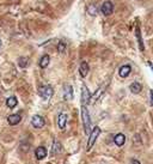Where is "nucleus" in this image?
<instances>
[{
    "label": "nucleus",
    "mask_w": 153,
    "mask_h": 164,
    "mask_svg": "<svg viewBox=\"0 0 153 164\" xmlns=\"http://www.w3.org/2000/svg\"><path fill=\"white\" fill-rule=\"evenodd\" d=\"M81 119H83V125H84V131L86 134L91 133V119L88 115V108L85 106L81 107Z\"/></svg>",
    "instance_id": "f257e3e1"
},
{
    "label": "nucleus",
    "mask_w": 153,
    "mask_h": 164,
    "mask_svg": "<svg viewBox=\"0 0 153 164\" xmlns=\"http://www.w3.org/2000/svg\"><path fill=\"white\" fill-rule=\"evenodd\" d=\"M99 134H100V128L99 127H95L92 131H91V133H90V137H88V151H90L91 149H92V146H93V144L96 142V140H97V138L99 137Z\"/></svg>",
    "instance_id": "f03ea898"
},
{
    "label": "nucleus",
    "mask_w": 153,
    "mask_h": 164,
    "mask_svg": "<svg viewBox=\"0 0 153 164\" xmlns=\"http://www.w3.org/2000/svg\"><path fill=\"white\" fill-rule=\"evenodd\" d=\"M53 94H54V91H53L52 86H49V85H42L41 88L38 89V95L43 99L52 98Z\"/></svg>",
    "instance_id": "7ed1b4c3"
},
{
    "label": "nucleus",
    "mask_w": 153,
    "mask_h": 164,
    "mask_svg": "<svg viewBox=\"0 0 153 164\" xmlns=\"http://www.w3.org/2000/svg\"><path fill=\"white\" fill-rule=\"evenodd\" d=\"M90 102H91L90 91H88V89L85 85H83V88H81V104L85 106V104H88Z\"/></svg>",
    "instance_id": "20e7f679"
},
{
    "label": "nucleus",
    "mask_w": 153,
    "mask_h": 164,
    "mask_svg": "<svg viewBox=\"0 0 153 164\" xmlns=\"http://www.w3.org/2000/svg\"><path fill=\"white\" fill-rule=\"evenodd\" d=\"M100 11L103 12L104 16H110V14L112 13V11H114V5H112V2H111V1H105V2H103L102 7H100Z\"/></svg>",
    "instance_id": "39448f33"
},
{
    "label": "nucleus",
    "mask_w": 153,
    "mask_h": 164,
    "mask_svg": "<svg viewBox=\"0 0 153 164\" xmlns=\"http://www.w3.org/2000/svg\"><path fill=\"white\" fill-rule=\"evenodd\" d=\"M44 119L40 115H35L33 119H31V125H33L35 128H42L44 126Z\"/></svg>",
    "instance_id": "423d86ee"
},
{
    "label": "nucleus",
    "mask_w": 153,
    "mask_h": 164,
    "mask_svg": "<svg viewBox=\"0 0 153 164\" xmlns=\"http://www.w3.org/2000/svg\"><path fill=\"white\" fill-rule=\"evenodd\" d=\"M67 119H68V115L66 113H61L57 116V126H59L60 130H65L66 123H67Z\"/></svg>",
    "instance_id": "0eeeda50"
},
{
    "label": "nucleus",
    "mask_w": 153,
    "mask_h": 164,
    "mask_svg": "<svg viewBox=\"0 0 153 164\" xmlns=\"http://www.w3.org/2000/svg\"><path fill=\"white\" fill-rule=\"evenodd\" d=\"M22 120V118H21V115L19 114H12L10 115L9 118H7V122L11 125V126H16L17 123H19Z\"/></svg>",
    "instance_id": "6e6552de"
},
{
    "label": "nucleus",
    "mask_w": 153,
    "mask_h": 164,
    "mask_svg": "<svg viewBox=\"0 0 153 164\" xmlns=\"http://www.w3.org/2000/svg\"><path fill=\"white\" fill-rule=\"evenodd\" d=\"M131 71V66H129V65H123L120 68V70H119V74H120L121 78H126V77L129 76Z\"/></svg>",
    "instance_id": "1a4fd4ad"
},
{
    "label": "nucleus",
    "mask_w": 153,
    "mask_h": 164,
    "mask_svg": "<svg viewBox=\"0 0 153 164\" xmlns=\"http://www.w3.org/2000/svg\"><path fill=\"white\" fill-rule=\"evenodd\" d=\"M35 156H36V158L40 159V161L45 158V156H47V150H45V147H42V146L37 147V149L35 150Z\"/></svg>",
    "instance_id": "9d476101"
},
{
    "label": "nucleus",
    "mask_w": 153,
    "mask_h": 164,
    "mask_svg": "<svg viewBox=\"0 0 153 164\" xmlns=\"http://www.w3.org/2000/svg\"><path fill=\"white\" fill-rule=\"evenodd\" d=\"M88 70H90V66L86 61H83L81 64H80V67H79V72H80V76L83 77H86L88 74Z\"/></svg>",
    "instance_id": "9b49d317"
},
{
    "label": "nucleus",
    "mask_w": 153,
    "mask_h": 164,
    "mask_svg": "<svg viewBox=\"0 0 153 164\" xmlns=\"http://www.w3.org/2000/svg\"><path fill=\"white\" fill-rule=\"evenodd\" d=\"M64 98L65 99H72L73 98V89L71 85H66L64 90Z\"/></svg>",
    "instance_id": "f8f14e48"
},
{
    "label": "nucleus",
    "mask_w": 153,
    "mask_h": 164,
    "mask_svg": "<svg viewBox=\"0 0 153 164\" xmlns=\"http://www.w3.org/2000/svg\"><path fill=\"white\" fill-rule=\"evenodd\" d=\"M114 142H115V144H116L117 146H122V145L126 142V137H124L122 133H119V134H116V135H115Z\"/></svg>",
    "instance_id": "ddd939ff"
},
{
    "label": "nucleus",
    "mask_w": 153,
    "mask_h": 164,
    "mask_svg": "<svg viewBox=\"0 0 153 164\" xmlns=\"http://www.w3.org/2000/svg\"><path fill=\"white\" fill-rule=\"evenodd\" d=\"M131 91L133 92V94H140L141 92V90H142V85L140 84V83H138V82H135V83H133L131 85Z\"/></svg>",
    "instance_id": "4468645a"
},
{
    "label": "nucleus",
    "mask_w": 153,
    "mask_h": 164,
    "mask_svg": "<svg viewBox=\"0 0 153 164\" xmlns=\"http://www.w3.org/2000/svg\"><path fill=\"white\" fill-rule=\"evenodd\" d=\"M136 38H138V43H139V48H140V50L143 52V49H145V47H143V43H142V37H141V31H140V26L138 25L136 26Z\"/></svg>",
    "instance_id": "2eb2a0df"
},
{
    "label": "nucleus",
    "mask_w": 153,
    "mask_h": 164,
    "mask_svg": "<svg viewBox=\"0 0 153 164\" xmlns=\"http://www.w3.org/2000/svg\"><path fill=\"white\" fill-rule=\"evenodd\" d=\"M61 150H62V147H61V142H56L55 140L53 142V146H52V154H57V153L61 152Z\"/></svg>",
    "instance_id": "dca6fc26"
},
{
    "label": "nucleus",
    "mask_w": 153,
    "mask_h": 164,
    "mask_svg": "<svg viewBox=\"0 0 153 164\" xmlns=\"http://www.w3.org/2000/svg\"><path fill=\"white\" fill-rule=\"evenodd\" d=\"M49 61H50V58H49V55H43L42 58H41V60H40V67L41 68H45L47 66L49 65Z\"/></svg>",
    "instance_id": "f3484780"
},
{
    "label": "nucleus",
    "mask_w": 153,
    "mask_h": 164,
    "mask_svg": "<svg viewBox=\"0 0 153 164\" xmlns=\"http://www.w3.org/2000/svg\"><path fill=\"white\" fill-rule=\"evenodd\" d=\"M18 104V101H17V98L16 97H9V98L6 99V106L10 108V109H12V108H14Z\"/></svg>",
    "instance_id": "a211bd4d"
},
{
    "label": "nucleus",
    "mask_w": 153,
    "mask_h": 164,
    "mask_svg": "<svg viewBox=\"0 0 153 164\" xmlns=\"http://www.w3.org/2000/svg\"><path fill=\"white\" fill-rule=\"evenodd\" d=\"M103 91H104V86L99 88L98 90H97V92H95V95H93V96L91 97V102H92V103H95V102H96V101L99 98V96H100V95L103 94Z\"/></svg>",
    "instance_id": "6ab92c4d"
},
{
    "label": "nucleus",
    "mask_w": 153,
    "mask_h": 164,
    "mask_svg": "<svg viewBox=\"0 0 153 164\" xmlns=\"http://www.w3.org/2000/svg\"><path fill=\"white\" fill-rule=\"evenodd\" d=\"M18 65H19V67H22V68H25L26 65H28V59L24 58V56L19 58V60H18Z\"/></svg>",
    "instance_id": "aec40b11"
},
{
    "label": "nucleus",
    "mask_w": 153,
    "mask_h": 164,
    "mask_svg": "<svg viewBox=\"0 0 153 164\" xmlns=\"http://www.w3.org/2000/svg\"><path fill=\"white\" fill-rule=\"evenodd\" d=\"M57 50H59V53H64L66 50V44L64 41H60L57 43Z\"/></svg>",
    "instance_id": "412c9836"
},
{
    "label": "nucleus",
    "mask_w": 153,
    "mask_h": 164,
    "mask_svg": "<svg viewBox=\"0 0 153 164\" xmlns=\"http://www.w3.org/2000/svg\"><path fill=\"white\" fill-rule=\"evenodd\" d=\"M88 11L91 16H95V14L97 13V7H96L95 5H90V6L88 7Z\"/></svg>",
    "instance_id": "4be33fe9"
},
{
    "label": "nucleus",
    "mask_w": 153,
    "mask_h": 164,
    "mask_svg": "<svg viewBox=\"0 0 153 164\" xmlns=\"http://www.w3.org/2000/svg\"><path fill=\"white\" fill-rule=\"evenodd\" d=\"M150 95H151V106H153V90L150 91Z\"/></svg>",
    "instance_id": "5701e85b"
},
{
    "label": "nucleus",
    "mask_w": 153,
    "mask_h": 164,
    "mask_svg": "<svg viewBox=\"0 0 153 164\" xmlns=\"http://www.w3.org/2000/svg\"><path fill=\"white\" fill-rule=\"evenodd\" d=\"M131 164H141V163H140L139 161H136V159H133V161H131Z\"/></svg>",
    "instance_id": "b1692460"
},
{
    "label": "nucleus",
    "mask_w": 153,
    "mask_h": 164,
    "mask_svg": "<svg viewBox=\"0 0 153 164\" xmlns=\"http://www.w3.org/2000/svg\"><path fill=\"white\" fill-rule=\"evenodd\" d=\"M0 47H1V41H0Z\"/></svg>",
    "instance_id": "393cba45"
}]
</instances>
